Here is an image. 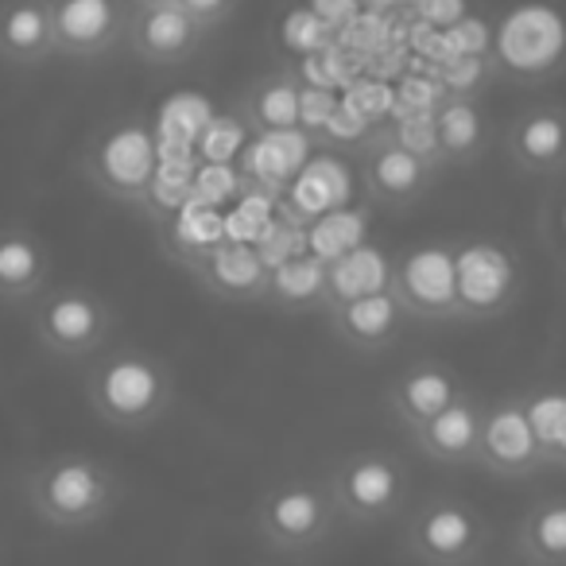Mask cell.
I'll return each mask as SVG.
<instances>
[{"label": "cell", "mask_w": 566, "mask_h": 566, "mask_svg": "<svg viewBox=\"0 0 566 566\" xmlns=\"http://www.w3.org/2000/svg\"><path fill=\"white\" fill-rule=\"evenodd\" d=\"M86 403L113 431H148L175 408V373L144 346H105L86 361Z\"/></svg>", "instance_id": "6da1fadb"}, {"label": "cell", "mask_w": 566, "mask_h": 566, "mask_svg": "<svg viewBox=\"0 0 566 566\" xmlns=\"http://www.w3.org/2000/svg\"><path fill=\"white\" fill-rule=\"evenodd\" d=\"M120 481L109 462L82 450L43 458L24 478V501L55 532H82L117 509Z\"/></svg>", "instance_id": "7a4b0ae2"}, {"label": "cell", "mask_w": 566, "mask_h": 566, "mask_svg": "<svg viewBox=\"0 0 566 566\" xmlns=\"http://www.w3.org/2000/svg\"><path fill=\"white\" fill-rule=\"evenodd\" d=\"M117 311L94 287H43L32 300V334L55 361H90L113 342Z\"/></svg>", "instance_id": "3957f363"}, {"label": "cell", "mask_w": 566, "mask_h": 566, "mask_svg": "<svg viewBox=\"0 0 566 566\" xmlns=\"http://www.w3.org/2000/svg\"><path fill=\"white\" fill-rule=\"evenodd\" d=\"M342 520L334 493L326 481L287 478L272 485L256 504V532L272 555L300 558L311 555L331 539L334 524Z\"/></svg>", "instance_id": "277c9868"}, {"label": "cell", "mask_w": 566, "mask_h": 566, "mask_svg": "<svg viewBox=\"0 0 566 566\" xmlns=\"http://www.w3.org/2000/svg\"><path fill=\"white\" fill-rule=\"evenodd\" d=\"M159 136L144 120L120 117L97 128L82 151V175L97 195L113 202L140 206L159 167Z\"/></svg>", "instance_id": "5b68a950"}, {"label": "cell", "mask_w": 566, "mask_h": 566, "mask_svg": "<svg viewBox=\"0 0 566 566\" xmlns=\"http://www.w3.org/2000/svg\"><path fill=\"white\" fill-rule=\"evenodd\" d=\"M342 520L357 527L385 524L411 509V478L403 462L388 450H354L338 458L326 473Z\"/></svg>", "instance_id": "8992f818"}, {"label": "cell", "mask_w": 566, "mask_h": 566, "mask_svg": "<svg viewBox=\"0 0 566 566\" xmlns=\"http://www.w3.org/2000/svg\"><path fill=\"white\" fill-rule=\"evenodd\" d=\"M493 527L465 496H431L408 520L403 551L423 566H470L481 563Z\"/></svg>", "instance_id": "52a82bcc"}, {"label": "cell", "mask_w": 566, "mask_h": 566, "mask_svg": "<svg viewBox=\"0 0 566 566\" xmlns=\"http://www.w3.org/2000/svg\"><path fill=\"white\" fill-rule=\"evenodd\" d=\"M458 268V323H493L509 315L520 300L524 272L520 256L509 241L496 237H470L458 241L454 252Z\"/></svg>", "instance_id": "ba28073f"}, {"label": "cell", "mask_w": 566, "mask_h": 566, "mask_svg": "<svg viewBox=\"0 0 566 566\" xmlns=\"http://www.w3.org/2000/svg\"><path fill=\"white\" fill-rule=\"evenodd\" d=\"M458 241H423L392 256L388 287L400 295L411 323H458Z\"/></svg>", "instance_id": "9c48e42d"}, {"label": "cell", "mask_w": 566, "mask_h": 566, "mask_svg": "<svg viewBox=\"0 0 566 566\" xmlns=\"http://www.w3.org/2000/svg\"><path fill=\"white\" fill-rule=\"evenodd\" d=\"M473 465L501 481H527L539 470H547V458H543L532 419H527L524 396H501V400L485 403Z\"/></svg>", "instance_id": "30bf717a"}, {"label": "cell", "mask_w": 566, "mask_h": 566, "mask_svg": "<svg viewBox=\"0 0 566 566\" xmlns=\"http://www.w3.org/2000/svg\"><path fill=\"white\" fill-rule=\"evenodd\" d=\"M182 264L202 283V292L221 303H264L268 280H272V264L264 260V252L249 241H229V237H218Z\"/></svg>", "instance_id": "8fae6325"}, {"label": "cell", "mask_w": 566, "mask_h": 566, "mask_svg": "<svg viewBox=\"0 0 566 566\" xmlns=\"http://www.w3.org/2000/svg\"><path fill=\"white\" fill-rule=\"evenodd\" d=\"M128 0H51L55 20V55L63 59H105L125 48Z\"/></svg>", "instance_id": "7c38bea8"}, {"label": "cell", "mask_w": 566, "mask_h": 566, "mask_svg": "<svg viewBox=\"0 0 566 566\" xmlns=\"http://www.w3.org/2000/svg\"><path fill=\"white\" fill-rule=\"evenodd\" d=\"M210 32L182 9L179 0L167 4H133L125 48L148 66H179L206 48Z\"/></svg>", "instance_id": "4fadbf2b"}, {"label": "cell", "mask_w": 566, "mask_h": 566, "mask_svg": "<svg viewBox=\"0 0 566 566\" xmlns=\"http://www.w3.org/2000/svg\"><path fill=\"white\" fill-rule=\"evenodd\" d=\"M439 171V159L408 148L392 128H385V133H377L365 144V187H369L373 202L380 206L400 210V206L419 202L431 190Z\"/></svg>", "instance_id": "5bb4252c"}, {"label": "cell", "mask_w": 566, "mask_h": 566, "mask_svg": "<svg viewBox=\"0 0 566 566\" xmlns=\"http://www.w3.org/2000/svg\"><path fill=\"white\" fill-rule=\"evenodd\" d=\"M326 323H331L334 338L346 349H354V354H385L400 338L403 326L411 323V315L403 311L400 295L392 287H380V292L331 303Z\"/></svg>", "instance_id": "9a60e30c"}, {"label": "cell", "mask_w": 566, "mask_h": 566, "mask_svg": "<svg viewBox=\"0 0 566 566\" xmlns=\"http://www.w3.org/2000/svg\"><path fill=\"white\" fill-rule=\"evenodd\" d=\"M509 159L524 175H563L566 171V105H527L509 128H504Z\"/></svg>", "instance_id": "2e32d148"}, {"label": "cell", "mask_w": 566, "mask_h": 566, "mask_svg": "<svg viewBox=\"0 0 566 566\" xmlns=\"http://www.w3.org/2000/svg\"><path fill=\"white\" fill-rule=\"evenodd\" d=\"M481 416H485V400L462 392L454 403L431 416L427 423L411 427V442L419 447V454H427L439 465H473L478 458V439H481Z\"/></svg>", "instance_id": "e0dca14e"}, {"label": "cell", "mask_w": 566, "mask_h": 566, "mask_svg": "<svg viewBox=\"0 0 566 566\" xmlns=\"http://www.w3.org/2000/svg\"><path fill=\"white\" fill-rule=\"evenodd\" d=\"M462 377L450 369L447 361H416L392 380L388 388V408H392L396 423L403 431L427 423L431 416H439L447 403H454L462 396Z\"/></svg>", "instance_id": "ac0fdd59"}, {"label": "cell", "mask_w": 566, "mask_h": 566, "mask_svg": "<svg viewBox=\"0 0 566 566\" xmlns=\"http://www.w3.org/2000/svg\"><path fill=\"white\" fill-rule=\"evenodd\" d=\"M431 120L442 167H473L493 144V125L470 94H447L431 109Z\"/></svg>", "instance_id": "d6986e66"}, {"label": "cell", "mask_w": 566, "mask_h": 566, "mask_svg": "<svg viewBox=\"0 0 566 566\" xmlns=\"http://www.w3.org/2000/svg\"><path fill=\"white\" fill-rule=\"evenodd\" d=\"M48 283V241L28 226H0V303H32Z\"/></svg>", "instance_id": "ffe728a7"}, {"label": "cell", "mask_w": 566, "mask_h": 566, "mask_svg": "<svg viewBox=\"0 0 566 566\" xmlns=\"http://www.w3.org/2000/svg\"><path fill=\"white\" fill-rule=\"evenodd\" d=\"M55 59L51 0H0V63L40 66Z\"/></svg>", "instance_id": "44dd1931"}, {"label": "cell", "mask_w": 566, "mask_h": 566, "mask_svg": "<svg viewBox=\"0 0 566 566\" xmlns=\"http://www.w3.org/2000/svg\"><path fill=\"white\" fill-rule=\"evenodd\" d=\"M512 558L527 566H566V496L551 493L512 524Z\"/></svg>", "instance_id": "7402d4cb"}, {"label": "cell", "mask_w": 566, "mask_h": 566, "mask_svg": "<svg viewBox=\"0 0 566 566\" xmlns=\"http://www.w3.org/2000/svg\"><path fill=\"white\" fill-rule=\"evenodd\" d=\"M241 120L256 136H283L295 133L303 120V94L287 71H272L244 94Z\"/></svg>", "instance_id": "603a6c76"}, {"label": "cell", "mask_w": 566, "mask_h": 566, "mask_svg": "<svg viewBox=\"0 0 566 566\" xmlns=\"http://www.w3.org/2000/svg\"><path fill=\"white\" fill-rule=\"evenodd\" d=\"M264 303L283 315H307L326 307V256H283L272 264Z\"/></svg>", "instance_id": "cb8c5ba5"}, {"label": "cell", "mask_w": 566, "mask_h": 566, "mask_svg": "<svg viewBox=\"0 0 566 566\" xmlns=\"http://www.w3.org/2000/svg\"><path fill=\"white\" fill-rule=\"evenodd\" d=\"M388 275H392V260L377 249H346L338 256H326V307L354 300V295L380 292L388 287Z\"/></svg>", "instance_id": "d4e9b609"}, {"label": "cell", "mask_w": 566, "mask_h": 566, "mask_svg": "<svg viewBox=\"0 0 566 566\" xmlns=\"http://www.w3.org/2000/svg\"><path fill=\"white\" fill-rule=\"evenodd\" d=\"M524 408L547 465H566V388L539 385L524 396Z\"/></svg>", "instance_id": "484cf974"}, {"label": "cell", "mask_w": 566, "mask_h": 566, "mask_svg": "<svg viewBox=\"0 0 566 566\" xmlns=\"http://www.w3.org/2000/svg\"><path fill=\"white\" fill-rule=\"evenodd\" d=\"M349 179L342 175V167L334 159H311V167H303V175L292 187V210L311 218V213H326L346 198Z\"/></svg>", "instance_id": "4316f807"}, {"label": "cell", "mask_w": 566, "mask_h": 566, "mask_svg": "<svg viewBox=\"0 0 566 566\" xmlns=\"http://www.w3.org/2000/svg\"><path fill=\"white\" fill-rule=\"evenodd\" d=\"M179 4L206 28V32H218L221 24H229V20L237 17V4H241V0H179Z\"/></svg>", "instance_id": "83f0119b"}, {"label": "cell", "mask_w": 566, "mask_h": 566, "mask_svg": "<svg viewBox=\"0 0 566 566\" xmlns=\"http://www.w3.org/2000/svg\"><path fill=\"white\" fill-rule=\"evenodd\" d=\"M128 4H167V0H128Z\"/></svg>", "instance_id": "f1b7e54d"}, {"label": "cell", "mask_w": 566, "mask_h": 566, "mask_svg": "<svg viewBox=\"0 0 566 566\" xmlns=\"http://www.w3.org/2000/svg\"><path fill=\"white\" fill-rule=\"evenodd\" d=\"M563 226H566V210H563Z\"/></svg>", "instance_id": "f546056e"}]
</instances>
